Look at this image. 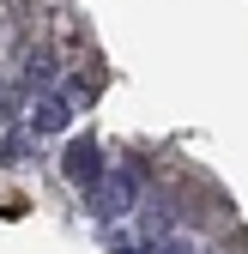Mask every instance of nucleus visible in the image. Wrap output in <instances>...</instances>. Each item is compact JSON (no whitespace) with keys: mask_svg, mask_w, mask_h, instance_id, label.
Masks as SVG:
<instances>
[{"mask_svg":"<svg viewBox=\"0 0 248 254\" xmlns=\"http://www.w3.org/2000/svg\"><path fill=\"white\" fill-rule=\"evenodd\" d=\"M30 121H37V133H61V127H67V109H61L55 97H43L37 109H30Z\"/></svg>","mask_w":248,"mask_h":254,"instance_id":"2","label":"nucleus"},{"mask_svg":"<svg viewBox=\"0 0 248 254\" xmlns=\"http://www.w3.org/2000/svg\"><path fill=\"white\" fill-rule=\"evenodd\" d=\"M67 182H79V188H97L103 182V164H97V145H91V139H79L67 151Z\"/></svg>","mask_w":248,"mask_h":254,"instance_id":"1","label":"nucleus"}]
</instances>
